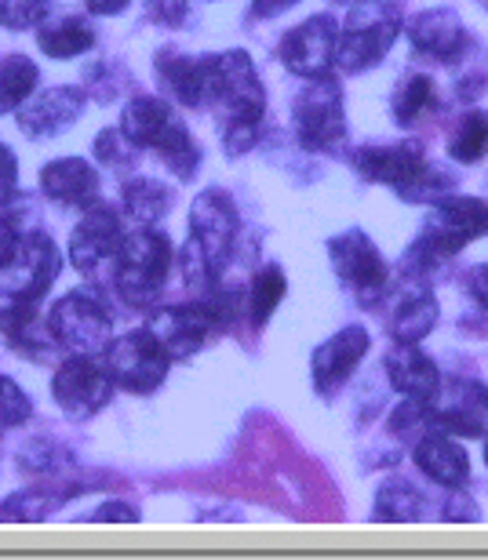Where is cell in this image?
<instances>
[{"label": "cell", "instance_id": "6da1fadb", "mask_svg": "<svg viewBox=\"0 0 488 560\" xmlns=\"http://www.w3.org/2000/svg\"><path fill=\"white\" fill-rule=\"evenodd\" d=\"M208 106H219L226 117L223 145L230 156L248 153L259 142L266 95L263 81L255 73V62L244 51L212 55V73H208Z\"/></svg>", "mask_w": 488, "mask_h": 560}, {"label": "cell", "instance_id": "7a4b0ae2", "mask_svg": "<svg viewBox=\"0 0 488 560\" xmlns=\"http://www.w3.org/2000/svg\"><path fill=\"white\" fill-rule=\"evenodd\" d=\"M488 233V205L478 197H441L427 215L419 241L405 255V273L427 277L456 252Z\"/></svg>", "mask_w": 488, "mask_h": 560}, {"label": "cell", "instance_id": "3957f363", "mask_svg": "<svg viewBox=\"0 0 488 560\" xmlns=\"http://www.w3.org/2000/svg\"><path fill=\"white\" fill-rule=\"evenodd\" d=\"M397 30H402V15H397L394 4H386V0H361V4L350 8V15L339 30L336 62L347 73L375 70L386 59V51L394 48Z\"/></svg>", "mask_w": 488, "mask_h": 560}, {"label": "cell", "instance_id": "277c9868", "mask_svg": "<svg viewBox=\"0 0 488 560\" xmlns=\"http://www.w3.org/2000/svg\"><path fill=\"white\" fill-rule=\"evenodd\" d=\"M172 270V244L164 233H128L117 252V288L131 306H150Z\"/></svg>", "mask_w": 488, "mask_h": 560}, {"label": "cell", "instance_id": "5b68a950", "mask_svg": "<svg viewBox=\"0 0 488 560\" xmlns=\"http://www.w3.org/2000/svg\"><path fill=\"white\" fill-rule=\"evenodd\" d=\"M292 120L299 145L310 153H332L347 142V114H342V92L332 77L310 81L292 103Z\"/></svg>", "mask_w": 488, "mask_h": 560}, {"label": "cell", "instance_id": "8992f818", "mask_svg": "<svg viewBox=\"0 0 488 560\" xmlns=\"http://www.w3.org/2000/svg\"><path fill=\"white\" fill-rule=\"evenodd\" d=\"M328 255H332V270L358 295L361 306L369 310L380 306L386 288H391V270H386L380 248L361 230H347L328 241Z\"/></svg>", "mask_w": 488, "mask_h": 560}, {"label": "cell", "instance_id": "52a82bcc", "mask_svg": "<svg viewBox=\"0 0 488 560\" xmlns=\"http://www.w3.org/2000/svg\"><path fill=\"white\" fill-rule=\"evenodd\" d=\"M106 368L114 386L128 389V394H153L164 383V375H169L172 357L161 346L158 335L150 328H139L109 346Z\"/></svg>", "mask_w": 488, "mask_h": 560}, {"label": "cell", "instance_id": "ba28073f", "mask_svg": "<svg viewBox=\"0 0 488 560\" xmlns=\"http://www.w3.org/2000/svg\"><path fill=\"white\" fill-rule=\"evenodd\" d=\"M48 335L70 353H98L109 342V313L92 291H70L48 313Z\"/></svg>", "mask_w": 488, "mask_h": 560}, {"label": "cell", "instance_id": "9c48e42d", "mask_svg": "<svg viewBox=\"0 0 488 560\" xmlns=\"http://www.w3.org/2000/svg\"><path fill=\"white\" fill-rule=\"evenodd\" d=\"M241 215L226 189H205L190 208V241L201 248L208 270L219 273L234 255Z\"/></svg>", "mask_w": 488, "mask_h": 560}, {"label": "cell", "instance_id": "30bf717a", "mask_svg": "<svg viewBox=\"0 0 488 560\" xmlns=\"http://www.w3.org/2000/svg\"><path fill=\"white\" fill-rule=\"evenodd\" d=\"M51 394L70 419H92L98 408H106L109 394H114V378H109V368L95 361L92 353H70V361L51 378Z\"/></svg>", "mask_w": 488, "mask_h": 560}, {"label": "cell", "instance_id": "8fae6325", "mask_svg": "<svg viewBox=\"0 0 488 560\" xmlns=\"http://www.w3.org/2000/svg\"><path fill=\"white\" fill-rule=\"evenodd\" d=\"M281 55L284 70H292L295 77H306V81H317V77H328L332 66H336L339 55V26L332 15H310L306 22H299L281 37Z\"/></svg>", "mask_w": 488, "mask_h": 560}, {"label": "cell", "instance_id": "7c38bea8", "mask_svg": "<svg viewBox=\"0 0 488 560\" xmlns=\"http://www.w3.org/2000/svg\"><path fill=\"white\" fill-rule=\"evenodd\" d=\"M353 172L369 183H383L397 189L405 200L419 186V178L427 175L423 150L416 142H394V145H361L353 153Z\"/></svg>", "mask_w": 488, "mask_h": 560}, {"label": "cell", "instance_id": "4fadbf2b", "mask_svg": "<svg viewBox=\"0 0 488 560\" xmlns=\"http://www.w3.org/2000/svg\"><path fill=\"white\" fill-rule=\"evenodd\" d=\"M364 353H369V331L361 324H347L342 331L321 342L314 350V361H310V378H314L317 394L336 397L353 375V368L364 361Z\"/></svg>", "mask_w": 488, "mask_h": 560}, {"label": "cell", "instance_id": "5bb4252c", "mask_svg": "<svg viewBox=\"0 0 488 560\" xmlns=\"http://www.w3.org/2000/svg\"><path fill=\"white\" fill-rule=\"evenodd\" d=\"M120 244H125V230H120L117 211H109L106 205H92L70 237V262L81 273H92L103 262L117 259Z\"/></svg>", "mask_w": 488, "mask_h": 560}, {"label": "cell", "instance_id": "9a60e30c", "mask_svg": "<svg viewBox=\"0 0 488 560\" xmlns=\"http://www.w3.org/2000/svg\"><path fill=\"white\" fill-rule=\"evenodd\" d=\"M150 331L161 339L172 361H186V357H194L216 335V320L205 302H190V306L161 310L158 317H153Z\"/></svg>", "mask_w": 488, "mask_h": 560}, {"label": "cell", "instance_id": "2e32d148", "mask_svg": "<svg viewBox=\"0 0 488 560\" xmlns=\"http://www.w3.org/2000/svg\"><path fill=\"white\" fill-rule=\"evenodd\" d=\"M81 114H84V92L81 88L59 84V88H48V92H37L22 106L19 128L26 131L30 139H51L70 125H77Z\"/></svg>", "mask_w": 488, "mask_h": 560}, {"label": "cell", "instance_id": "e0dca14e", "mask_svg": "<svg viewBox=\"0 0 488 560\" xmlns=\"http://www.w3.org/2000/svg\"><path fill=\"white\" fill-rule=\"evenodd\" d=\"M383 368H386V375H391V386L405 400L434 405L441 397V372H438V364L419 350V342H397V350L386 353Z\"/></svg>", "mask_w": 488, "mask_h": 560}, {"label": "cell", "instance_id": "ac0fdd59", "mask_svg": "<svg viewBox=\"0 0 488 560\" xmlns=\"http://www.w3.org/2000/svg\"><path fill=\"white\" fill-rule=\"evenodd\" d=\"M430 422L452 436H488V386L456 383L445 400L430 405Z\"/></svg>", "mask_w": 488, "mask_h": 560}, {"label": "cell", "instance_id": "d6986e66", "mask_svg": "<svg viewBox=\"0 0 488 560\" xmlns=\"http://www.w3.org/2000/svg\"><path fill=\"white\" fill-rule=\"evenodd\" d=\"M408 40H413L416 51L430 55V59L456 62L463 48H467V30H463L456 11L430 8V11H419V15L408 22Z\"/></svg>", "mask_w": 488, "mask_h": 560}, {"label": "cell", "instance_id": "ffe728a7", "mask_svg": "<svg viewBox=\"0 0 488 560\" xmlns=\"http://www.w3.org/2000/svg\"><path fill=\"white\" fill-rule=\"evenodd\" d=\"M153 66H158L161 84L169 88L183 106H194V109L208 106V73H212V55L190 59V55H183L175 48H164Z\"/></svg>", "mask_w": 488, "mask_h": 560}, {"label": "cell", "instance_id": "44dd1931", "mask_svg": "<svg viewBox=\"0 0 488 560\" xmlns=\"http://www.w3.org/2000/svg\"><path fill=\"white\" fill-rule=\"evenodd\" d=\"M40 189L44 197L59 200V205L70 208H92L98 205V175L88 161H77V156H62V161H51L40 172Z\"/></svg>", "mask_w": 488, "mask_h": 560}, {"label": "cell", "instance_id": "7402d4cb", "mask_svg": "<svg viewBox=\"0 0 488 560\" xmlns=\"http://www.w3.org/2000/svg\"><path fill=\"white\" fill-rule=\"evenodd\" d=\"M416 466L423 469V477H430L434 485L449 491L463 488L470 480V458L445 430L423 433V441L416 444Z\"/></svg>", "mask_w": 488, "mask_h": 560}, {"label": "cell", "instance_id": "603a6c76", "mask_svg": "<svg viewBox=\"0 0 488 560\" xmlns=\"http://www.w3.org/2000/svg\"><path fill=\"white\" fill-rule=\"evenodd\" d=\"M37 44L48 59H77V55L95 48V30L92 22L81 15H62L44 22L37 30Z\"/></svg>", "mask_w": 488, "mask_h": 560}, {"label": "cell", "instance_id": "cb8c5ba5", "mask_svg": "<svg viewBox=\"0 0 488 560\" xmlns=\"http://www.w3.org/2000/svg\"><path fill=\"white\" fill-rule=\"evenodd\" d=\"M438 324V299L430 291H413L394 306L391 317V335L394 342H423Z\"/></svg>", "mask_w": 488, "mask_h": 560}, {"label": "cell", "instance_id": "d4e9b609", "mask_svg": "<svg viewBox=\"0 0 488 560\" xmlns=\"http://www.w3.org/2000/svg\"><path fill=\"white\" fill-rule=\"evenodd\" d=\"M172 125V109L153 95H142V98H131L125 106V117H120V131L131 145H150L161 139V131Z\"/></svg>", "mask_w": 488, "mask_h": 560}, {"label": "cell", "instance_id": "484cf974", "mask_svg": "<svg viewBox=\"0 0 488 560\" xmlns=\"http://www.w3.org/2000/svg\"><path fill=\"white\" fill-rule=\"evenodd\" d=\"M37 84H40V70L26 55H8V59H0V117L19 109L26 98H33Z\"/></svg>", "mask_w": 488, "mask_h": 560}, {"label": "cell", "instance_id": "4316f807", "mask_svg": "<svg viewBox=\"0 0 488 560\" xmlns=\"http://www.w3.org/2000/svg\"><path fill=\"white\" fill-rule=\"evenodd\" d=\"M284 273L277 266H263L259 273L252 277L248 284V295H244V313H248L252 328H263L266 320L274 317V310L281 306L284 299Z\"/></svg>", "mask_w": 488, "mask_h": 560}, {"label": "cell", "instance_id": "83f0119b", "mask_svg": "<svg viewBox=\"0 0 488 560\" xmlns=\"http://www.w3.org/2000/svg\"><path fill=\"white\" fill-rule=\"evenodd\" d=\"M423 517V495L408 485V480H386L375 495L372 521H391V524H413Z\"/></svg>", "mask_w": 488, "mask_h": 560}, {"label": "cell", "instance_id": "f1b7e54d", "mask_svg": "<svg viewBox=\"0 0 488 560\" xmlns=\"http://www.w3.org/2000/svg\"><path fill=\"white\" fill-rule=\"evenodd\" d=\"M153 150H158L161 161L169 164L179 178H194L197 175L201 150H197V142H194L190 131H186V125H179L175 117H172V125L161 131V139L153 142Z\"/></svg>", "mask_w": 488, "mask_h": 560}, {"label": "cell", "instance_id": "f546056e", "mask_svg": "<svg viewBox=\"0 0 488 560\" xmlns=\"http://www.w3.org/2000/svg\"><path fill=\"white\" fill-rule=\"evenodd\" d=\"M434 106H438L434 81H430V77H423V73L405 77L402 88L394 92V120L402 128L419 125V120H423Z\"/></svg>", "mask_w": 488, "mask_h": 560}, {"label": "cell", "instance_id": "4dcf8cb0", "mask_svg": "<svg viewBox=\"0 0 488 560\" xmlns=\"http://www.w3.org/2000/svg\"><path fill=\"white\" fill-rule=\"evenodd\" d=\"M125 208L131 219L158 222L172 208V189L158 178H131V183H125Z\"/></svg>", "mask_w": 488, "mask_h": 560}, {"label": "cell", "instance_id": "1f68e13d", "mask_svg": "<svg viewBox=\"0 0 488 560\" xmlns=\"http://www.w3.org/2000/svg\"><path fill=\"white\" fill-rule=\"evenodd\" d=\"M449 153L460 164H478L488 153V114H463L456 131H452Z\"/></svg>", "mask_w": 488, "mask_h": 560}, {"label": "cell", "instance_id": "d6a6232c", "mask_svg": "<svg viewBox=\"0 0 488 560\" xmlns=\"http://www.w3.org/2000/svg\"><path fill=\"white\" fill-rule=\"evenodd\" d=\"M62 502H66V495H55V491H22V495L8 499L0 513H4V517H11V521L33 524V521L51 517V513L59 510Z\"/></svg>", "mask_w": 488, "mask_h": 560}, {"label": "cell", "instance_id": "836d02e7", "mask_svg": "<svg viewBox=\"0 0 488 560\" xmlns=\"http://www.w3.org/2000/svg\"><path fill=\"white\" fill-rule=\"evenodd\" d=\"M30 397L11 383V378L0 375V430H11V425H22L30 419Z\"/></svg>", "mask_w": 488, "mask_h": 560}, {"label": "cell", "instance_id": "e575fe53", "mask_svg": "<svg viewBox=\"0 0 488 560\" xmlns=\"http://www.w3.org/2000/svg\"><path fill=\"white\" fill-rule=\"evenodd\" d=\"M44 11H48L44 0H0V22H4L8 30L40 26Z\"/></svg>", "mask_w": 488, "mask_h": 560}, {"label": "cell", "instance_id": "d590c367", "mask_svg": "<svg viewBox=\"0 0 488 560\" xmlns=\"http://www.w3.org/2000/svg\"><path fill=\"white\" fill-rule=\"evenodd\" d=\"M95 156L109 167H128L136 150H131V142L125 139V131H103V136L95 139Z\"/></svg>", "mask_w": 488, "mask_h": 560}, {"label": "cell", "instance_id": "8d00e7d4", "mask_svg": "<svg viewBox=\"0 0 488 560\" xmlns=\"http://www.w3.org/2000/svg\"><path fill=\"white\" fill-rule=\"evenodd\" d=\"M15 175H19L15 153H11L4 142H0V200L11 197V189H15Z\"/></svg>", "mask_w": 488, "mask_h": 560}, {"label": "cell", "instance_id": "74e56055", "mask_svg": "<svg viewBox=\"0 0 488 560\" xmlns=\"http://www.w3.org/2000/svg\"><path fill=\"white\" fill-rule=\"evenodd\" d=\"M467 291H470V299L488 313V262L474 266V270L467 273Z\"/></svg>", "mask_w": 488, "mask_h": 560}, {"label": "cell", "instance_id": "f35d334b", "mask_svg": "<svg viewBox=\"0 0 488 560\" xmlns=\"http://www.w3.org/2000/svg\"><path fill=\"white\" fill-rule=\"evenodd\" d=\"M95 521H98V524H114V521H120V524H136V521H139V513L131 510L128 502H109V506L95 510Z\"/></svg>", "mask_w": 488, "mask_h": 560}, {"label": "cell", "instance_id": "ab89813d", "mask_svg": "<svg viewBox=\"0 0 488 560\" xmlns=\"http://www.w3.org/2000/svg\"><path fill=\"white\" fill-rule=\"evenodd\" d=\"M19 241H22V233H19V226L11 219H0V266H4L11 255H15V248H19Z\"/></svg>", "mask_w": 488, "mask_h": 560}, {"label": "cell", "instance_id": "60d3db41", "mask_svg": "<svg viewBox=\"0 0 488 560\" xmlns=\"http://www.w3.org/2000/svg\"><path fill=\"white\" fill-rule=\"evenodd\" d=\"M295 0H252V11L259 19H274V15H281V11L292 8Z\"/></svg>", "mask_w": 488, "mask_h": 560}, {"label": "cell", "instance_id": "b9f144b4", "mask_svg": "<svg viewBox=\"0 0 488 560\" xmlns=\"http://www.w3.org/2000/svg\"><path fill=\"white\" fill-rule=\"evenodd\" d=\"M88 8H92L95 15H117V11L128 8V0H88Z\"/></svg>", "mask_w": 488, "mask_h": 560}, {"label": "cell", "instance_id": "7bdbcfd3", "mask_svg": "<svg viewBox=\"0 0 488 560\" xmlns=\"http://www.w3.org/2000/svg\"><path fill=\"white\" fill-rule=\"evenodd\" d=\"M485 463H488V441H485Z\"/></svg>", "mask_w": 488, "mask_h": 560}, {"label": "cell", "instance_id": "ee69618b", "mask_svg": "<svg viewBox=\"0 0 488 560\" xmlns=\"http://www.w3.org/2000/svg\"><path fill=\"white\" fill-rule=\"evenodd\" d=\"M44 4H48V0H44Z\"/></svg>", "mask_w": 488, "mask_h": 560}]
</instances>
